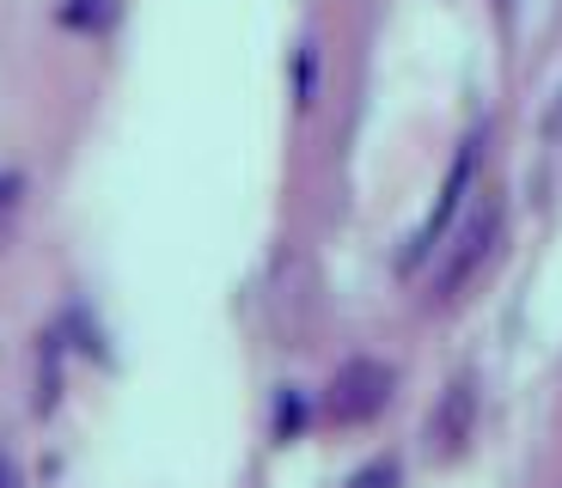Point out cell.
<instances>
[{
	"mask_svg": "<svg viewBox=\"0 0 562 488\" xmlns=\"http://www.w3.org/2000/svg\"><path fill=\"white\" fill-rule=\"evenodd\" d=\"M349 488H397V458H380V464H367V470L355 476Z\"/></svg>",
	"mask_w": 562,
	"mask_h": 488,
	"instance_id": "obj_5",
	"label": "cell"
},
{
	"mask_svg": "<svg viewBox=\"0 0 562 488\" xmlns=\"http://www.w3.org/2000/svg\"><path fill=\"white\" fill-rule=\"evenodd\" d=\"M502 7H507V0H502Z\"/></svg>",
	"mask_w": 562,
	"mask_h": 488,
	"instance_id": "obj_10",
	"label": "cell"
},
{
	"mask_svg": "<svg viewBox=\"0 0 562 488\" xmlns=\"http://www.w3.org/2000/svg\"><path fill=\"white\" fill-rule=\"evenodd\" d=\"M0 488H19V470H13V458L0 452Z\"/></svg>",
	"mask_w": 562,
	"mask_h": 488,
	"instance_id": "obj_9",
	"label": "cell"
},
{
	"mask_svg": "<svg viewBox=\"0 0 562 488\" xmlns=\"http://www.w3.org/2000/svg\"><path fill=\"white\" fill-rule=\"evenodd\" d=\"M477 147H483L477 135H471V140H464V147H459V159H452V171H447V190H440L435 214H428V220H422V232L409 238V251H404V269H422V263H428V251H435L440 238H447L452 214H459L464 202H471V183H477Z\"/></svg>",
	"mask_w": 562,
	"mask_h": 488,
	"instance_id": "obj_3",
	"label": "cell"
},
{
	"mask_svg": "<svg viewBox=\"0 0 562 488\" xmlns=\"http://www.w3.org/2000/svg\"><path fill=\"white\" fill-rule=\"evenodd\" d=\"M300 421H306V409H300V397H281V409H276V428H281V433H294Z\"/></svg>",
	"mask_w": 562,
	"mask_h": 488,
	"instance_id": "obj_8",
	"label": "cell"
},
{
	"mask_svg": "<svg viewBox=\"0 0 562 488\" xmlns=\"http://www.w3.org/2000/svg\"><path fill=\"white\" fill-rule=\"evenodd\" d=\"M13 208H19V178H0V238L13 226Z\"/></svg>",
	"mask_w": 562,
	"mask_h": 488,
	"instance_id": "obj_6",
	"label": "cell"
},
{
	"mask_svg": "<svg viewBox=\"0 0 562 488\" xmlns=\"http://www.w3.org/2000/svg\"><path fill=\"white\" fill-rule=\"evenodd\" d=\"M392 385H397L392 366L342 361L337 378H330V390H324V416L337 421V428H361V421H373L385 404H392Z\"/></svg>",
	"mask_w": 562,
	"mask_h": 488,
	"instance_id": "obj_2",
	"label": "cell"
},
{
	"mask_svg": "<svg viewBox=\"0 0 562 488\" xmlns=\"http://www.w3.org/2000/svg\"><path fill=\"white\" fill-rule=\"evenodd\" d=\"M495 245H502V202H477V208L464 214L459 238H452V251L440 257L435 281H428V299H435V306L459 299V287H464L471 275H477L483 263H490Z\"/></svg>",
	"mask_w": 562,
	"mask_h": 488,
	"instance_id": "obj_1",
	"label": "cell"
},
{
	"mask_svg": "<svg viewBox=\"0 0 562 488\" xmlns=\"http://www.w3.org/2000/svg\"><path fill=\"white\" fill-rule=\"evenodd\" d=\"M471 416H477V390H471V378H452L440 409L428 416V452L435 458H459L464 440H471Z\"/></svg>",
	"mask_w": 562,
	"mask_h": 488,
	"instance_id": "obj_4",
	"label": "cell"
},
{
	"mask_svg": "<svg viewBox=\"0 0 562 488\" xmlns=\"http://www.w3.org/2000/svg\"><path fill=\"white\" fill-rule=\"evenodd\" d=\"M61 19H68V25H99L104 7H99V0H68V13H61Z\"/></svg>",
	"mask_w": 562,
	"mask_h": 488,
	"instance_id": "obj_7",
	"label": "cell"
}]
</instances>
